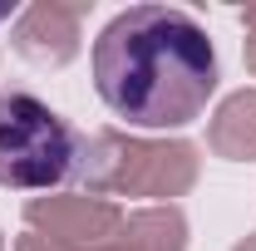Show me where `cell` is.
Here are the masks:
<instances>
[{
	"mask_svg": "<svg viewBox=\"0 0 256 251\" xmlns=\"http://www.w3.org/2000/svg\"><path fill=\"white\" fill-rule=\"evenodd\" d=\"M94 89L128 128H188L217 94V50L188 10L133 5L94 40Z\"/></svg>",
	"mask_w": 256,
	"mask_h": 251,
	"instance_id": "obj_1",
	"label": "cell"
},
{
	"mask_svg": "<svg viewBox=\"0 0 256 251\" xmlns=\"http://www.w3.org/2000/svg\"><path fill=\"white\" fill-rule=\"evenodd\" d=\"M79 162L74 128L44 98L25 94H0V188L15 192H40L69 182Z\"/></svg>",
	"mask_w": 256,
	"mask_h": 251,
	"instance_id": "obj_2",
	"label": "cell"
},
{
	"mask_svg": "<svg viewBox=\"0 0 256 251\" xmlns=\"http://www.w3.org/2000/svg\"><path fill=\"white\" fill-rule=\"evenodd\" d=\"M5 15H10V10H5V5H0V20H5Z\"/></svg>",
	"mask_w": 256,
	"mask_h": 251,
	"instance_id": "obj_3",
	"label": "cell"
}]
</instances>
